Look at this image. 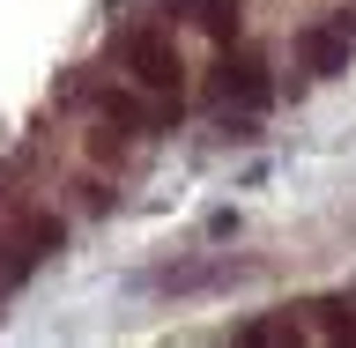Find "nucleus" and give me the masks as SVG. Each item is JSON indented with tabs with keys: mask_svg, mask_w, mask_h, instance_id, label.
Returning a JSON list of instances; mask_svg holds the SVG:
<instances>
[{
	"mask_svg": "<svg viewBox=\"0 0 356 348\" xmlns=\"http://www.w3.org/2000/svg\"><path fill=\"white\" fill-rule=\"evenodd\" d=\"M127 74L149 89V97H171V104H178V82H186L178 44L163 38V30H134V38H127Z\"/></svg>",
	"mask_w": 356,
	"mask_h": 348,
	"instance_id": "obj_1",
	"label": "nucleus"
},
{
	"mask_svg": "<svg viewBox=\"0 0 356 348\" xmlns=\"http://www.w3.org/2000/svg\"><path fill=\"white\" fill-rule=\"evenodd\" d=\"M216 104H245V111H260L267 97H275V82H267V67L252 60V52H230L222 44V60H216Z\"/></svg>",
	"mask_w": 356,
	"mask_h": 348,
	"instance_id": "obj_2",
	"label": "nucleus"
},
{
	"mask_svg": "<svg viewBox=\"0 0 356 348\" xmlns=\"http://www.w3.org/2000/svg\"><path fill=\"white\" fill-rule=\"evenodd\" d=\"M171 8L186 22H200L216 44H230V38H238V22H245V0H171Z\"/></svg>",
	"mask_w": 356,
	"mask_h": 348,
	"instance_id": "obj_3",
	"label": "nucleus"
},
{
	"mask_svg": "<svg viewBox=\"0 0 356 348\" xmlns=\"http://www.w3.org/2000/svg\"><path fill=\"white\" fill-rule=\"evenodd\" d=\"M297 60H305L312 74H341V67H349V38H341V30H305V38H297Z\"/></svg>",
	"mask_w": 356,
	"mask_h": 348,
	"instance_id": "obj_4",
	"label": "nucleus"
},
{
	"mask_svg": "<svg viewBox=\"0 0 356 348\" xmlns=\"http://www.w3.org/2000/svg\"><path fill=\"white\" fill-rule=\"evenodd\" d=\"M238 341H252V348H267V341H289V326H238Z\"/></svg>",
	"mask_w": 356,
	"mask_h": 348,
	"instance_id": "obj_5",
	"label": "nucleus"
}]
</instances>
